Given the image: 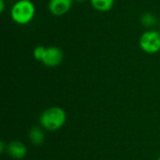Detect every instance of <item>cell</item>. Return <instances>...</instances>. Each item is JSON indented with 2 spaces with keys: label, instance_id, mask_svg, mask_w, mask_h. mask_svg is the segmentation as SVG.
Returning <instances> with one entry per match:
<instances>
[{
  "label": "cell",
  "instance_id": "12",
  "mask_svg": "<svg viewBox=\"0 0 160 160\" xmlns=\"http://www.w3.org/2000/svg\"><path fill=\"white\" fill-rule=\"evenodd\" d=\"M76 1H78V2H82V1H84V0H76Z\"/></svg>",
  "mask_w": 160,
  "mask_h": 160
},
{
  "label": "cell",
  "instance_id": "11",
  "mask_svg": "<svg viewBox=\"0 0 160 160\" xmlns=\"http://www.w3.org/2000/svg\"><path fill=\"white\" fill-rule=\"evenodd\" d=\"M4 8H5V2L4 0H0V11L4 12Z\"/></svg>",
  "mask_w": 160,
  "mask_h": 160
},
{
  "label": "cell",
  "instance_id": "2",
  "mask_svg": "<svg viewBox=\"0 0 160 160\" xmlns=\"http://www.w3.org/2000/svg\"><path fill=\"white\" fill-rule=\"evenodd\" d=\"M36 8L30 0H19L11 8L10 16L13 22L18 24L29 23L35 16Z\"/></svg>",
  "mask_w": 160,
  "mask_h": 160
},
{
  "label": "cell",
  "instance_id": "6",
  "mask_svg": "<svg viewBox=\"0 0 160 160\" xmlns=\"http://www.w3.org/2000/svg\"><path fill=\"white\" fill-rule=\"evenodd\" d=\"M7 150L8 155L14 159H22L26 156L27 153V149L25 145L18 141L9 142L8 145L7 146Z\"/></svg>",
  "mask_w": 160,
  "mask_h": 160
},
{
  "label": "cell",
  "instance_id": "4",
  "mask_svg": "<svg viewBox=\"0 0 160 160\" xmlns=\"http://www.w3.org/2000/svg\"><path fill=\"white\" fill-rule=\"evenodd\" d=\"M64 58L63 52L58 47H46L41 58V63L49 68L59 66Z\"/></svg>",
  "mask_w": 160,
  "mask_h": 160
},
{
  "label": "cell",
  "instance_id": "3",
  "mask_svg": "<svg viewBox=\"0 0 160 160\" xmlns=\"http://www.w3.org/2000/svg\"><path fill=\"white\" fill-rule=\"evenodd\" d=\"M140 47L146 53L154 54L160 51V32L149 30L144 32L140 38Z\"/></svg>",
  "mask_w": 160,
  "mask_h": 160
},
{
  "label": "cell",
  "instance_id": "10",
  "mask_svg": "<svg viewBox=\"0 0 160 160\" xmlns=\"http://www.w3.org/2000/svg\"><path fill=\"white\" fill-rule=\"evenodd\" d=\"M45 48L46 47H44V46H37L34 49V57H35L36 60L41 61V58H42V55L44 53Z\"/></svg>",
  "mask_w": 160,
  "mask_h": 160
},
{
  "label": "cell",
  "instance_id": "9",
  "mask_svg": "<svg viewBox=\"0 0 160 160\" xmlns=\"http://www.w3.org/2000/svg\"><path fill=\"white\" fill-rule=\"evenodd\" d=\"M141 22L145 26V27H153L157 24L158 22V19L157 17L153 14V13H144L142 18H141Z\"/></svg>",
  "mask_w": 160,
  "mask_h": 160
},
{
  "label": "cell",
  "instance_id": "1",
  "mask_svg": "<svg viewBox=\"0 0 160 160\" xmlns=\"http://www.w3.org/2000/svg\"><path fill=\"white\" fill-rule=\"evenodd\" d=\"M67 121L65 111L57 106L46 109L39 116L41 127L48 131H56L60 129Z\"/></svg>",
  "mask_w": 160,
  "mask_h": 160
},
{
  "label": "cell",
  "instance_id": "13",
  "mask_svg": "<svg viewBox=\"0 0 160 160\" xmlns=\"http://www.w3.org/2000/svg\"><path fill=\"white\" fill-rule=\"evenodd\" d=\"M158 160H160V157H159V158H158Z\"/></svg>",
  "mask_w": 160,
  "mask_h": 160
},
{
  "label": "cell",
  "instance_id": "5",
  "mask_svg": "<svg viewBox=\"0 0 160 160\" xmlns=\"http://www.w3.org/2000/svg\"><path fill=\"white\" fill-rule=\"evenodd\" d=\"M73 0H50L49 10L54 16H63L69 11Z\"/></svg>",
  "mask_w": 160,
  "mask_h": 160
},
{
  "label": "cell",
  "instance_id": "8",
  "mask_svg": "<svg viewBox=\"0 0 160 160\" xmlns=\"http://www.w3.org/2000/svg\"><path fill=\"white\" fill-rule=\"evenodd\" d=\"M92 7L101 12L108 11L112 8L114 0H90Z\"/></svg>",
  "mask_w": 160,
  "mask_h": 160
},
{
  "label": "cell",
  "instance_id": "7",
  "mask_svg": "<svg viewBox=\"0 0 160 160\" xmlns=\"http://www.w3.org/2000/svg\"><path fill=\"white\" fill-rule=\"evenodd\" d=\"M29 140L34 145H41L45 141V133L42 128L34 127L29 132Z\"/></svg>",
  "mask_w": 160,
  "mask_h": 160
}]
</instances>
